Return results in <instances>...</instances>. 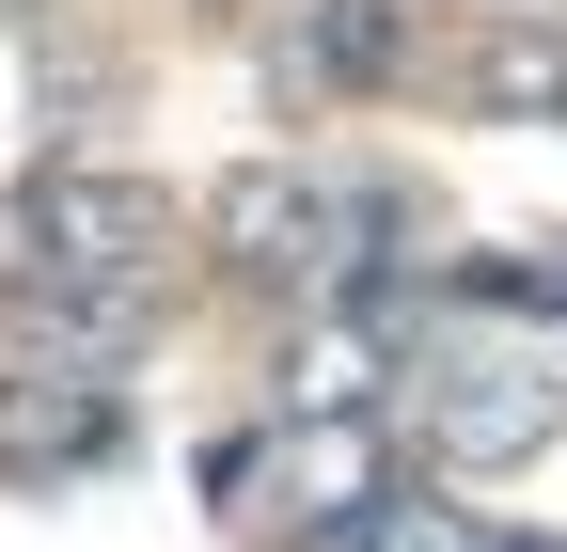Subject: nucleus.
Returning a JSON list of instances; mask_svg holds the SVG:
<instances>
[{"label":"nucleus","instance_id":"1","mask_svg":"<svg viewBox=\"0 0 567 552\" xmlns=\"http://www.w3.org/2000/svg\"><path fill=\"white\" fill-rule=\"evenodd\" d=\"M174 268V205L142 174H32V285H126L158 300Z\"/></svg>","mask_w":567,"mask_h":552},{"label":"nucleus","instance_id":"2","mask_svg":"<svg viewBox=\"0 0 567 552\" xmlns=\"http://www.w3.org/2000/svg\"><path fill=\"white\" fill-rule=\"evenodd\" d=\"M205 237H221L237 268H268V285H331V268H347V190H316V174L252 159V174L205 190Z\"/></svg>","mask_w":567,"mask_h":552},{"label":"nucleus","instance_id":"3","mask_svg":"<svg viewBox=\"0 0 567 552\" xmlns=\"http://www.w3.org/2000/svg\"><path fill=\"white\" fill-rule=\"evenodd\" d=\"M394 48H410V17H394V0H300V32H284V63H300L316 95L394 80Z\"/></svg>","mask_w":567,"mask_h":552},{"label":"nucleus","instance_id":"4","mask_svg":"<svg viewBox=\"0 0 567 552\" xmlns=\"http://www.w3.org/2000/svg\"><path fill=\"white\" fill-rule=\"evenodd\" d=\"M457 80H473V111H567V32L536 17V0H505V17L473 32Z\"/></svg>","mask_w":567,"mask_h":552},{"label":"nucleus","instance_id":"5","mask_svg":"<svg viewBox=\"0 0 567 552\" xmlns=\"http://www.w3.org/2000/svg\"><path fill=\"white\" fill-rule=\"evenodd\" d=\"M457 379H488V395H442V442H457V458H505V442H536L551 410H567V379H536L520 348H473Z\"/></svg>","mask_w":567,"mask_h":552},{"label":"nucleus","instance_id":"6","mask_svg":"<svg viewBox=\"0 0 567 552\" xmlns=\"http://www.w3.org/2000/svg\"><path fill=\"white\" fill-rule=\"evenodd\" d=\"M394 552H473V536L457 521H394Z\"/></svg>","mask_w":567,"mask_h":552}]
</instances>
